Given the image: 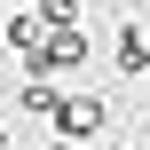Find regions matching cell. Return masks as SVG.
Listing matches in <instances>:
<instances>
[{
  "label": "cell",
  "mask_w": 150,
  "mask_h": 150,
  "mask_svg": "<svg viewBox=\"0 0 150 150\" xmlns=\"http://www.w3.org/2000/svg\"><path fill=\"white\" fill-rule=\"evenodd\" d=\"M0 150H8V127H0Z\"/></svg>",
  "instance_id": "cell-5"
},
{
  "label": "cell",
  "mask_w": 150,
  "mask_h": 150,
  "mask_svg": "<svg viewBox=\"0 0 150 150\" xmlns=\"http://www.w3.org/2000/svg\"><path fill=\"white\" fill-rule=\"evenodd\" d=\"M111 63H119V71H150V32H142V24L119 32V55H111Z\"/></svg>",
  "instance_id": "cell-4"
},
{
  "label": "cell",
  "mask_w": 150,
  "mask_h": 150,
  "mask_svg": "<svg viewBox=\"0 0 150 150\" xmlns=\"http://www.w3.org/2000/svg\"><path fill=\"white\" fill-rule=\"evenodd\" d=\"M16 111H32V119H55V111H63V95H55V87H47V71H40V79H24V87H16Z\"/></svg>",
  "instance_id": "cell-3"
},
{
  "label": "cell",
  "mask_w": 150,
  "mask_h": 150,
  "mask_svg": "<svg viewBox=\"0 0 150 150\" xmlns=\"http://www.w3.org/2000/svg\"><path fill=\"white\" fill-rule=\"evenodd\" d=\"M111 127V103L103 95H63V111H55V134L63 142H87V134H103Z\"/></svg>",
  "instance_id": "cell-1"
},
{
  "label": "cell",
  "mask_w": 150,
  "mask_h": 150,
  "mask_svg": "<svg viewBox=\"0 0 150 150\" xmlns=\"http://www.w3.org/2000/svg\"><path fill=\"white\" fill-rule=\"evenodd\" d=\"M47 32H55V24H47V16H40V8H16V16H8V47H16V55H24V63H32V55H40V47H47Z\"/></svg>",
  "instance_id": "cell-2"
},
{
  "label": "cell",
  "mask_w": 150,
  "mask_h": 150,
  "mask_svg": "<svg viewBox=\"0 0 150 150\" xmlns=\"http://www.w3.org/2000/svg\"><path fill=\"white\" fill-rule=\"evenodd\" d=\"M63 150H71V142H63Z\"/></svg>",
  "instance_id": "cell-6"
}]
</instances>
